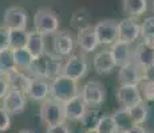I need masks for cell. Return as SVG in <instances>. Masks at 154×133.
Segmentation results:
<instances>
[{"label":"cell","instance_id":"obj_15","mask_svg":"<svg viewBox=\"0 0 154 133\" xmlns=\"http://www.w3.org/2000/svg\"><path fill=\"white\" fill-rule=\"evenodd\" d=\"M26 96L34 101H44L50 99V82L46 79L32 77Z\"/></svg>","mask_w":154,"mask_h":133},{"label":"cell","instance_id":"obj_11","mask_svg":"<svg viewBox=\"0 0 154 133\" xmlns=\"http://www.w3.org/2000/svg\"><path fill=\"white\" fill-rule=\"evenodd\" d=\"M28 24V15L24 8L14 5L4 12V25L8 29H26Z\"/></svg>","mask_w":154,"mask_h":133},{"label":"cell","instance_id":"obj_3","mask_svg":"<svg viewBox=\"0 0 154 133\" xmlns=\"http://www.w3.org/2000/svg\"><path fill=\"white\" fill-rule=\"evenodd\" d=\"M39 116L46 126L59 125L67 121L66 113H64V105L56 100H52L51 97L42 103L39 109Z\"/></svg>","mask_w":154,"mask_h":133},{"label":"cell","instance_id":"obj_17","mask_svg":"<svg viewBox=\"0 0 154 133\" xmlns=\"http://www.w3.org/2000/svg\"><path fill=\"white\" fill-rule=\"evenodd\" d=\"M5 77L8 80V84H10V89L17 91V92L22 93H27L29 82H31V76L27 73L22 72L20 69H14L11 72L5 73Z\"/></svg>","mask_w":154,"mask_h":133},{"label":"cell","instance_id":"obj_29","mask_svg":"<svg viewBox=\"0 0 154 133\" xmlns=\"http://www.w3.org/2000/svg\"><path fill=\"white\" fill-rule=\"evenodd\" d=\"M138 88L143 101H154V79H143L138 82Z\"/></svg>","mask_w":154,"mask_h":133},{"label":"cell","instance_id":"obj_19","mask_svg":"<svg viewBox=\"0 0 154 133\" xmlns=\"http://www.w3.org/2000/svg\"><path fill=\"white\" fill-rule=\"evenodd\" d=\"M93 67L94 71L99 75H105V73H110L115 67V61L112 59V55L110 49H103L95 53L93 59Z\"/></svg>","mask_w":154,"mask_h":133},{"label":"cell","instance_id":"obj_31","mask_svg":"<svg viewBox=\"0 0 154 133\" xmlns=\"http://www.w3.org/2000/svg\"><path fill=\"white\" fill-rule=\"evenodd\" d=\"M141 36L146 43L154 39V16L145 19V22L141 24Z\"/></svg>","mask_w":154,"mask_h":133},{"label":"cell","instance_id":"obj_36","mask_svg":"<svg viewBox=\"0 0 154 133\" xmlns=\"http://www.w3.org/2000/svg\"><path fill=\"white\" fill-rule=\"evenodd\" d=\"M83 133H99V132L97 131L95 128H87V129H86V131H85Z\"/></svg>","mask_w":154,"mask_h":133},{"label":"cell","instance_id":"obj_27","mask_svg":"<svg viewBox=\"0 0 154 133\" xmlns=\"http://www.w3.org/2000/svg\"><path fill=\"white\" fill-rule=\"evenodd\" d=\"M94 128L99 133H118L115 121L112 119V114H103V116H99V119L97 121Z\"/></svg>","mask_w":154,"mask_h":133},{"label":"cell","instance_id":"obj_25","mask_svg":"<svg viewBox=\"0 0 154 133\" xmlns=\"http://www.w3.org/2000/svg\"><path fill=\"white\" fill-rule=\"evenodd\" d=\"M14 69H17V67L15 63L12 49L7 48L4 51H0V73L5 75V73L11 72Z\"/></svg>","mask_w":154,"mask_h":133},{"label":"cell","instance_id":"obj_16","mask_svg":"<svg viewBox=\"0 0 154 133\" xmlns=\"http://www.w3.org/2000/svg\"><path fill=\"white\" fill-rule=\"evenodd\" d=\"M133 60L138 63L145 69H150L154 67V48L150 44L142 41L137 45L134 53H133Z\"/></svg>","mask_w":154,"mask_h":133},{"label":"cell","instance_id":"obj_2","mask_svg":"<svg viewBox=\"0 0 154 133\" xmlns=\"http://www.w3.org/2000/svg\"><path fill=\"white\" fill-rule=\"evenodd\" d=\"M79 93L81 92H79L78 81L64 75H59L58 77L50 81V97L62 104L74 99Z\"/></svg>","mask_w":154,"mask_h":133},{"label":"cell","instance_id":"obj_21","mask_svg":"<svg viewBox=\"0 0 154 133\" xmlns=\"http://www.w3.org/2000/svg\"><path fill=\"white\" fill-rule=\"evenodd\" d=\"M112 119L115 121L118 133H127L130 129H133L135 126V123L133 121L127 108H122V106H121L119 109H117V111L112 113Z\"/></svg>","mask_w":154,"mask_h":133},{"label":"cell","instance_id":"obj_14","mask_svg":"<svg viewBox=\"0 0 154 133\" xmlns=\"http://www.w3.org/2000/svg\"><path fill=\"white\" fill-rule=\"evenodd\" d=\"M76 43H78V47L85 53H90L95 51L97 47L99 45V41L98 37H97L94 25H87L85 28L79 29L78 35H76Z\"/></svg>","mask_w":154,"mask_h":133},{"label":"cell","instance_id":"obj_1","mask_svg":"<svg viewBox=\"0 0 154 133\" xmlns=\"http://www.w3.org/2000/svg\"><path fill=\"white\" fill-rule=\"evenodd\" d=\"M62 56L56 53L44 52L38 57H34L31 67L27 72L31 77H40L46 80H54L62 75L64 63L62 61Z\"/></svg>","mask_w":154,"mask_h":133},{"label":"cell","instance_id":"obj_9","mask_svg":"<svg viewBox=\"0 0 154 133\" xmlns=\"http://www.w3.org/2000/svg\"><path fill=\"white\" fill-rule=\"evenodd\" d=\"M94 29L102 45H111L118 40V23L115 20H100L94 25Z\"/></svg>","mask_w":154,"mask_h":133},{"label":"cell","instance_id":"obj_32","mask_svg":"<svg viewBox=\"0 0 154 133\" xmlns=\"http://www.w3.org/2000/svg\"><path fill=\"white\" fill-rule=\"evenodd\" d=\"M11 128V114L3 105H0V132H5Z\"/></svg>","mask_w":154,"mask_h":133},{"label":"cell","instance_id":"obj_4","mask_svg":"<svg viewBox=\"0 0 154 133\" xmlns=\"http://www.w3.org/2000/svg\"><path fill=\"white\" fill-rule=\"evenodd\" d=\"M34 27L35 31L42 35H52L59 29V17L54 11L48 8H40L34 15Z\"/></svg>","mask_w":154,"mask_h":133},{"label":"cell","instance_id":"obj_22","mask_svg":"<svg viewBox=\"0 0 154 133\" xmlns=\"http://www.w3.org/2000/svg\"><path fill=\"white\" fill-rule=\"evenodd\" d=\"M26 48L31 52L34 57H38L42 53L46 52V44H44V35H42L38 31H31L28 32V40Z\"/></svg>","mask_w":154,"mask_h":133},{"label":"cell","instance_id":"obj_30","mask_svg":"<svg viewBox=\"0 0 154 133\" xmlns=\"http://www.w3.org/2000/svg\"><path fill=\"white\" fill-rule=\"evenodd\" d=\"M90 22V15L86 10H78L72 13V17H71V24H72L74 28H76L79 31L81 28H85V27L90 25L88 24Z\"/></svg>","mask_w":154,"mask_h":133},{"label":"cell","instance_id":"obj_13","mask_svg":"<svg viewBox=\"0 0 154 133\" xmlns=\"http://www.w3.org/2000/svg\"><path fill=\"white\" fill-rule=\"evenodd\" d=\"M2 101V105L7 109L10 114H20L22 112H24L26 106H27V96L22 92L10 89Z\"/></svg>","mask_w":154,"mask_h":133},{"label":"cell","instance_id":"obj_18","mask_svg":"<svg viewBox=\"0 0 154 133\" xmlns=\"http://www.w3.org/2000/svg\"><path fill=\"white\" fill-rule=\"evenodd\" d=\"M74 37L67 31L55 32L54 36V53L59 56H70L74 49Z\"/></svg>","mask_w":154,"mask_h":133},{"label":"cell","instance_id":"obj_20","mask_svg":"<svg viewBox=\"0 0 154 133\" xmlns=\"http://www.w3.org/2000/svg\"><path fill=\"white\" fill-rule=\"evenodd\" d=\"M110 52L112 55V59L115 61V67H122L123 64L129 63L133 59L131 48L129 43H123L121 40H117L114 44H111Z\"/></svg>","mask_w":154,"mask_h":133},{"label":"cell","instance_id":"obj_39","mask_svg":"<svg viewBox=\"0 0 154 133\" xmlns=\"http://www.w3.org/2000/svg\"><path fill=\"white\" fill-rule=\"evenodd\" d=\"M153 10H154V0H153Z\"/></svg>","mask_w":154,"mask_h":133},{"label":"cell","instance_id":"obj_6","mask_svg":"<svg viewBox=\"0 0 154 133\" xmlns=\"http://www.w3.org/2000/svg\"><path fill=\"white\" fill-rule=\"evenodd\" d=\"M87 71H88L87 59H86L83 53H79V55H71L67 59V61L63 65V69H62V75L78 81L79 79H82L87 73Z\"/></svg>","mask_w":154,"mask_h":133},{"label":"cell","instance_id":"obj_26","mask_svg":"<svg viewBox=\"0 0 154 133\" xmlns=\"http://www.w3.org/2000/svg\"><path fill=\"white\" fill-rule=\"evenodd\" d=\"M28 32L26 29H10V48L17 49L27 45Z\"/></svg>","mask_w":154,"mask_h":133},{"label":"cell","instance_id":"obj_38","mask_svg":"<svg viewBox=\"0 0 154 133\" xmlns=\"http://www.w3.org/2000/svg\"><path fill=\"white\" fill-rule=\"evenodd\" d=\"M145 43H146V41H145ZM147 44H150V45H152L153 48H154V39H153L152 41H149V43H147Z\"/></svg>","mask_w":154,"mask_h":133},{"label":"cell","instance_id":"obj_28","mask_svg":"<svg viewBox=\"0 0 154 133\" xmlns=\"http://www.w3.org/2000/svg\"><path fill=\"white\" fill-rule=\"evenodd\" d=\"M129 112H130V116H131L133 121L135 123V125H142V124L147 120L149 111H147V106L145 104V101L129 108Z\"/></svg>","mask_w":154,"mask_h":133},{"label":"cell","instance_id":"obj_10","mask_svg":"<svg viewBox=\"0 0 154 133\" xmlns=\"http://www.w3.org/2000/svg\"><path fill=\"white\" fill-rule=\"evenodd\" d=\"M141 36V25L134 17H126L118 23V40L123 43H134Z\"/></svg>","mask_w":154,"mask_h":133},{"label":"cell","instance_id":"obj_37","mask_svg":"<svg viewBox=\"0 0 154 133\" xmlns=\"http://www.w3.org/2000/svg\"><path fill=\"white\" fill-rule=\"evenodd\" d=\"M17 133H34L32 131H27V129H24V131H20V132H17Z\"/></svg>","mask_w":154,"mask_h":133},{"label":"cell","instance_id":"obj_7","mask_svg":"<svg viewBox=\"0 0 154 133\" xmlns=\"http://www.w3.org/2000/svg\"><path fill=\"white\" fill-rule=\"evenodd\" d=\"M146 77V69L142 68L138 63H135L133 59L129 63L119 67V71H118V80L121 84H138Z\"/></svg>","mask_w":154,"mask_h":133},{"label":"cell","instance_id":"obj_24","mask_svg":"<svg viewBox=\"0 0 154 133\" xmlns=\"http://www.w3.org/2000/svg\"><path fill=\"white\" fill-rule=\"evenodd\" d=\"M14 52V57H15V63H16L17 69H29L32 61H34V56L31 55V52L27 48H17L12 49Z\"/></svg>","mask_w":154,"mask_h":133},{"label":"cell","instance_id":"obj_23","mask_svg":"<svg viewBox=\"0 0 154 133\" xmlns=\"http://www.w3.org/2000/svg\"><path fill=\"white\" fill-rule=\"evenodd\" d=\"M123 11L129 17L142 16L147 11V0H123Z\"/></svg>","mask_w":154,"mask_h":133},{"label":"cell","instance_id":"obj_5","mask_svg":"<svg viewBox=\"0 0 154 133\" xmlns=\"http://www.w3.org/2000/svg\"><path fill=\"white\" fill-rule=\"evenodd\" d=\"M81 96L83 97L88 108H98L106 99L105 85L97 80H90L82 87Z\"/></svg>","mask_w":154,"mask_h":133},{"label":"cell","instance_id":"obj_35","mask_svg":"<svg viewBox=\"0 0 154 133\" xmlns=\"http://www.w3.org/2000/svg\"><path fill=\"white\" fill-rule=\"evenodd\" d=\"M10 91V84H8V80L5 77V75L0 73V100L4 99V96L8 93Z\"/></svg>","mask_w":154,"mask_h":133},{"label":"cell","instance_id":"obj_12","mask_svg":"<svg viewBox=\"0 0 154 133\" xmlns=\"http://www.w3.org/2000/svg\"><path fill=\"white\" fill-rule=\"evenodd\" d=\"M63 105L66 119L70 121H82L88 111V106L83 100V97L81 96V93L78 96H75L74 99L69 100L67 103H64Z\"/></svg>","mask_w":154,"mask_h":133},{"label":"cell","instance_id":"obj_34","mask_svg":"<svg viewBox=\"0 0 154 133\" xmlns=\"http://www.w3.org/2000/svg\"><path fill=\"white\" fill-rule=\"evenodd\" d=\"M46 133H71L69 125L66 123L59 124V125L54 126H47V132Z\"/></svg>","mask_w":154,"mask_h":133},{"label":"cell","instance_id":"obj_8","mask_svg":"<svg viewBox=\"0 0 154 133\" xmlns=\"http://www.w3.org/2000/svg\"><path fill=\"white\" fill-rule=\"evenodd\" d=\"M117 101L122 108H131L143 101L138 84H121L117 89Z\"/></svg>","mask_w":154,"mask_h":133},{"label":"cell","instance_id":"obj_33","mask_svg":"<svg viewBox=\"0 0 154 133\" xmlns=\"http://www.w3.org/2000/svg\"><path fill=\"white\" fill-rule=\"evenodd\" d=\"M10 48V29L5 25H0V51Z\"/></svg>","mask_w":154,"mask_h":133}]
</instances>
